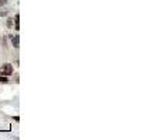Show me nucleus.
Wrapping results in <instances>:
<instances>
[{"instance_id": "obj_1", "label": "nucleus", "mask_w": 160, "mask_h": 140, "mask_svg": "<svg viewBox=\"0 0 160 140\" xmlns=\"http://www.w3.org/2000/svg\"><path fill=\"white\" fill-rule=\"evenodd\" d=\"M13 72H14L13 64L10 63H6L0 67V76H10V74H13Z\"/></svg>"}, {"instance_id": "obj_2", "label": "nucleus", "mask_w": 160, "mask_h": 140, "mask_svg": "<svg viewBox=\"0 0 160 140\" xmlns=\"http://www.w3.org/2000/svg\"><path fill=\"white\" fill-rule=\"evenodd\" d=\"M11 42H13L14 48H18V46H20V37H18V35L13 37V38H11Z\"/></svg>"}, {"instance_id": "obj_3", "label": "nucleus", "mask_w": 160, "mask_h": 140, "mask_svg": "<svg viewBox=\"0 0 160 140\" xmlns=\"http://www.w3.org/2000/svg\"><path fill=\"white\" fill-rule=\"evenodd\" d=\"M14 21H16V24H14V27H16V30H20V14H16V18H14Z\"/></svg>"}, {"instance_id": "obj_4", "label": "nucleus", "mask_w": 160, "mask_h": 140, "mask_svg": "<svg viewBox=\"0 0 160 140\" xmlns=\"http://www.w3.org/2000/svg\"><path fill=\"white\" fill-rule=\"evenodd\" d=\"M9 79H6V76H0V83H7Z\"/></svg>"}, {"instance_id": "obj_5", "label": "nucleus", "mask_w": 160, "mask_h": 140, "mask_svg": "<svg viewBox=\"0 0 160 140\" xmlns=\"http://www.w3.org/2000/svg\"><path fill=\"white\" fill-rule=\"evenodd\" d=\"M6 3H7V0H0V7H2V6H5Z\"/></svg>"}]
</instances>
